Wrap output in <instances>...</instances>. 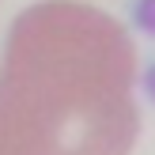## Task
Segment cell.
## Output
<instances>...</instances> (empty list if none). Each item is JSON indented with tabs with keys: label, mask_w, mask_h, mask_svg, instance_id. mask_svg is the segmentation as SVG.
Returning a JSON list of instances; mask_svg holds the SVG:
<instances>
[{
	"label": "cell",
	"mask_w": 155,
	"mask_h": 155,
	"mask_svg": "<svg viewBox=\"0 0 155 155\" xmlns=\"http://www.w3.org/2000/svg\"><path fill=\"white\" fill-rule=\"evenodd\" d=\"M136 133L129 30L76 0L27 8L0 61V155H129Z\"/></svg>",
	"instance_id": "6da1fadb"
}]
</instances>
